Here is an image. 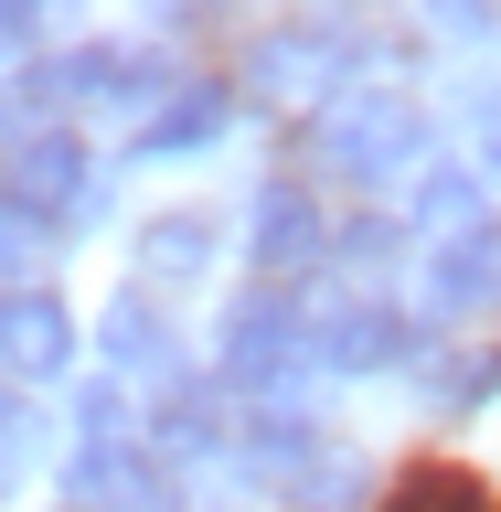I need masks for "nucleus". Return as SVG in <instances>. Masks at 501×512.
<instances>
[{
  "label": "nucleus",
  "instance_id": "nucleus-13",
  "mask_svg": "<svg viewBox=\"0 0 501 512\" xmlns=\"http://www.w3.org/2000/svg\"><path fill=\"white\" fill-rule=\"evenodd\" d=\"M160 448H171V459H203V448H224V406L203 395V384H171V395H160Z\"/></svg>",
  "mask_w": 501,
  "mask_h": 512
},
{
  "label": "nucleus",
  "instance_id": "nucleus-5",
  "mask_svg": "<svg viewBox=\"0 0 501 512\" xmlns=\"http://www.w3.org/2000/svg\"><path fill=\"white\" fill-rule=\"evenodd\" d=\"M64 363H75V310L43 299V288L0 299V374H11V384H54Z\"/></svg>",
  "mask_w": 501,
  "mask_h": 512
},
{
  "label": "nucleus",
  "instance_id": "nucleus-18",
  "mask_svg": "<svg viewBox=\"0 0 501 512\" xmlns=\"http://www.w3.org/2000/svg\"><path fill=\"white\" fill-rule=\"evenodd\" d=\"M438 32H448V43H491L501 11H438Z\"/></svg>",
  "mask_w": 501,
  "mask_h": 512
},
{
  "label": "nucleus",
  "instance_id": "nucleus-21",
  "mask_svg": "<svg viewBox=\"0 0 501 512\" xmlns=\"http://www.w3.org/2000/svg\"><path fill=\"white\" fill-rule=\"evenodd\" d=\"M491 171H501V107H491Z\"/></svg>",
  "mask_w": 501,
  "mask_h": 512
},
{
  "label": "nucleus",
  "instance_id": "nucleus-1",
  "mask_svg": "<svg viewBox=\"0 0 501 512\" xmlns=\"http://www.w3.org/2000/svg\"><path fill=\"white\" fill-rule=\"evenodd\" d=\"M310 150L331 160L342 182H395V171L427 160V118H416V96H395V86H342L320 107Z\"/></svg>",
  "mask_w": 501,
  "mask_h": 512
},
{
  "label": "nucleus",
  "instance_id": "nucleus-17",
  "mask_svg": "<svg viewBox=\"0 0 501 512\" xmlns=\"http://www.w3.org/2000/svg\"><path fill=\"white\" fill-rule=\"evenodd\" d=\"M118 384H86V406H75V427H86V448H118Z\"/></svg>",
  "mask_w": 501,
  "mask_h": 512
},
{
  "label": "nucleus",
  "instance_id": "nucleus-19",
  "mask_svg": "<svg viewBox=\"0 0 501 512\" xmlns=\"http://www.w3.org/2000/svg\"><path fill=\"white\" fill-rule=\"evenodd\" d=\"M32 32H43V22H32V11H0V54H22Z\"/></svg>",
  "mask_w": 501,
  "mask_h": 512
},
{
  "label": "nucleus",
  "instance_id": "nucleus-12",
  "mask_svg": "<svg viewBox=\"0 0 501 512\" xmlns=\"http://www.w3.org/2000/svg\"><path fill=\"white\" fill-rule=\"evenodd\" d=\"M416 235H427V246L480 235V182L470 171H427V182H416Z\"/></svg>",
  "mask_w": 501,
  "mask_h": 512
},
{
  "label": "nucleus",
  "instance_id": "nucleus-16",
  "mask_svg": "<svg viewBox=\"0 0 501 512\" xmlns=\"http://www.w3.org/2000/svg\"><path fill=\"white\" fill-rule=\"evenodd\" d=\"M32 470V406H0V491Z\"/></svg>",
  "mask_w": 501,
  "mask_h": 512
},
{
  "label": "nucleus",
  "instance_id": "nucleus-15",
  "mask_svg": "<svg viewBox=\"0 0 501 512\" xmlns=\"http://www.w3.org/2000/svg\"><path fill=\"white\" fill-rule=\"evenodd\" d=\"M384 512H501V502H491V491H480L470 470H406V480H395V502H384Z\"/></svg>",
  "mask_w": 501,
  "mask_h": 512
},
{
  "label": "nucleus",
  "instance_id": "nucleus-8",
  "mask_svg": "<svg viewBox=\"0 0 501 512\" xmlns=\"http://www.w3.org/2000/svg\"><path fill=\"white\" fill-rule=\"evenodd\" d=\"M64 502L75 512H160V470L150 448H75V470H64Z\"/></svg>",
  "mask_w": 501,
  "mask_h": 512
},
{
  "label": "nucleus",
  "instance_id": "nucleus-7",
  "mask_svg": "<svg viewBox=\"0 0 501 512\" xmlns=\"http://www.w3.org/2000/svg\"><path fill=\"white\" fill-rule=\"evenodd\" d=\"M320 363L331 374H384V363H406L416 352V331H406V310H384V299H342V310L320 320Z\"/></svg>",
  "mask_w": 501,
  "mask_h": 512
},
{
  "label": "nucleus",
  "instance_id": "nucleus-4",
  "mask_svg": "<svg viewBox=\"0 0 501 512\" xmlns=\"http://www.w3.org/2000/svg\"><path fill=\"white\" fill-rule=\"evenodd\" d=\"M256 96L267 107H299V96H342V22H288L256 43Z\"/></svg>",
  "mask_w": 501,
  "mask_h": 512
},
{
  "label": "nucleus",
  "instance_id": "nucleus-9",
  "mask_svg": "<svg viewBox=\"0 0 501 512\" xmlns=\"http://www.w3.org/2000/svg\"><path fill=\"white\" fill-rule=\"evenodd\" d=\"M427 299L438 310H501V224H480V235H459V246H427Z\"/></svg>",
  "mask_w": 501,
  "mask_h": 512
},
{
  "label": "nucleus",
  "instance_id": "nucleus-14",
  "mask_svg": "<svg viewBox=\"0 0 501 512\" xmlns=\"http://www.w3.org/2000/svg\"><path fill=\"white\" fill-rule=\"evenodd\" d=\"M203 256H214V224L203 214H160L150 235H139V267H150V278H192Z\"/></svg>",
  "mask_w": 501,
  "mask_h": 512
},
{
  "label": "nucleus",
  "instance_id": "nucleus-2",
  "mask_svg": "<svg viewBox=\"0 0 501 512\" xmlns=\"http://www.w3.org/2000/svg\"><path fill=\"white\" fill-rule=\"evenodd\" d=\"M96 203V171H86V139H64V128H43V139H22V150L0 160V214L32 224V235H54V224H75Z\"/></svg>",
  "mask_w": 501,
  "mask_h": 512
},
{
  "label": "nucleus",
  "instance_id": "nucleus-20",
  "mask_svg": "<svg viewBox=\"0 0 501 512\" xmlns=\"http://www.w3.org/2000/svg\"><path fill=\"white\" fill-rule=\"evenodd\" d=\"M11 150H22V139H11V96H0V160H11Z\"/></svg>",
  "mask_w": 501,
  "mask_h": 512
},
{
  "label": "nucleus",
  "instance_id": "nucleus-11",
  "mask_svg": "<svg viewBox=\"0 0 501 512\" xmlns=\"http://www.w3.org/2000/svg\"><path fill=\"white\" fill-rule=\"evenodd\" d=\"M96 342H107V363L171 374V331H160V299H150V288H118V299H107V320H96Z\"/></svg>",
  "mask_w": 501,
  "mask_h": 512
},
{
  "label": "nucleus",
  "instance_id": "nucleus-3",
  "mask_svg": "<svg viewBox=\"0 0 501 512\" xmlns=\"http://www.w3.org/2000/svg\"><path fill=\"white\" fill-rule=\"evenodd\" d=\"M299 363H310L299 310H288L278 288H246V299L224 310V374H235V384H288Z\"/></svg>",
  "mask_w": 501,
  "mask_h": 512
},
{
  "label": "nucleus",
  "instance_id": "nucleus-10",
  "mask_svg": "<svg viewBox=\"0 0 501 512\" xmlns=\"http://www.w3.org/2000/svg\"><path fill=\"white\" fill-rule=\"evenodd\" d=\"M224 118H235V96H224L214 75H192L182 96H160V107H150V128H139V160H182V150H203Z\"/></svg>",
  "mask_w": 501,
  "mask_h": 512
},
{
  "label": "nucleus",
  "instance_id": "nucleus-6",
  "mask_svg": "<svg viewBox=\"0 0 501 512\" xmlns=\"http://www.w3.org/2000/svg\"><path fill=\"white\" fill-rule=\"evenodd\" d=\"M246 256L256 267H310V256H331V224H320V192L310 182H267L246 214Z\"/></svg>",
  "mask_w": 501,
  "mask_h": 512
}]
</instances>
